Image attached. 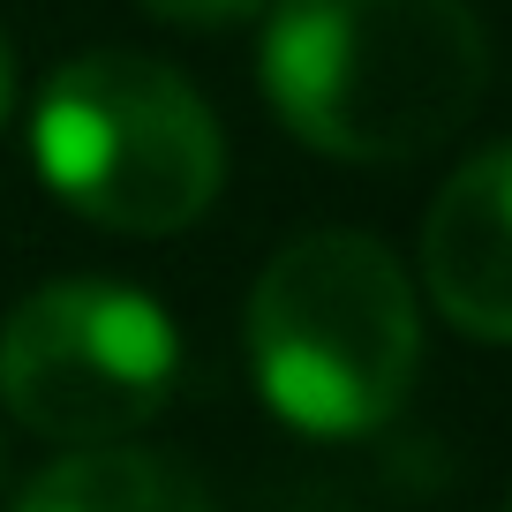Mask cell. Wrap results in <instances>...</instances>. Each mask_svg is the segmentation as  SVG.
Segmentation results:
<instances>
[{"label": "cell", "instance_id": "obj_4", "mask_svg": "<svg viewBox=\"0 0 512 512\" xmlns=\"http://www.w3.org/2000/svg\"><path fill=\"white\" fill-rule=\"evenodd\" d=\"M181 377V332L121 279H53L0 324V400L68 452L144 430Z\"/></svg>", "mask_w": 512, "mask_h": 512}, {"label": "cell", "instance_id": "obj_5", "mask_svg": "<svg viewBox=\"0 0 512 512\" xmlns=\"http://www.w3.org/2000/svg\"><path fill=\"white\" fill-rule=\"evenodd\" d=\"M422 287L467 339L512 347V144H490L422 219Z\"/></svg>", "mask_w": 512, "mask_h": 512}, {"label": "cell", "instance_id": "obj_8", "mask_svg": "<svg viewBox=\"0 0 512 512\" xmlns=\"http://www.w3.org/2000/svg\"><path fill=\"white\" fill-rule=\"evenodd\" d=\"M0 113H8V46H0Z\"/></svg>", "mask_w": 512, "mask_h": 512}, {"label": "cell", "instance_id": "obj_6", "mask_svg": "<svg viewBox=\"0 0 512 512\" xmlns=\"http://www.w3.org/2000/svg\"><path fill=\"white\" fill-rule=\"evenodd\" d=\"M16 512H219L211 490L181 460L144 445H98L53 460L31 490L16 497Z\"/></svg>", "mask_w": 512, "mask_h": 512}, {"label": "cell", "instance_id": "obj_2", "mask_svg": "<svg viewBox=\"0 0 512 512\" xmlns=\"http://www.w3.org/2000/svg\"><path fill=\"white\" fill-rule=\"evenodd\" d=\"M422 362V317L400 256L347 226L287 241L249 294L256 392L309 437H369L400 415Z\"/></svg>", "mask_w": 512, "mask_h": 512}, {"label": "cell", "instance_id": "obj_7", "mask_svg": "<svg viewBox=\"0 0 512 512\" xmlns=\"http://www.w3.org/2000/svg\"><path fill=\"white\" fill-rule=\"evenodd\" d=\"M159 23H181V31H226V23L256 16V0H136Z\"/></svg>", "mask_w": 512, "mask_h": 512}, {"label": "cell", "instance_id": "obj_9", "mask_svg": "<svg viewBox=\"0 0 512 512\" xmlns=\"http://www.w3.org/2000/svg\"><path fill=\"white\" fill-rule=\"evenodd\" d=\"M505 512H512V505H505Z\"/></svg>", "mask_w": 512, "mask_h": 512}, {"label": "cell", "instance_id": "obj_1", "mask_svg": "<svg viewBox=\"0 0 512 512\" xmlns=\"http://www.w3.org/2000/svg\"><path fill=\"white\" fill-rule=\"evenodd\" d=\"M256 68L309 151L400 166L482 106L490 38L467 0H272Z\"/></svg>", "mask_w": 512, "mask_h": 512}, {"label": "cell", "instance_id": "obj_3", "mask_svg": "<svg viewBox=\"0 0 512 512\" xmlns=\"http://www.w3.org/2000/svg\"><path fill=\"white\" fill-rule=\"evenodd\" d=\"M31 159L46 189L106 234H181L226 181L211 106L144 53H83L53 68L31 121Z\"/></svg>", "mask_w": 512, "mask_h": 512}]
</instances>
